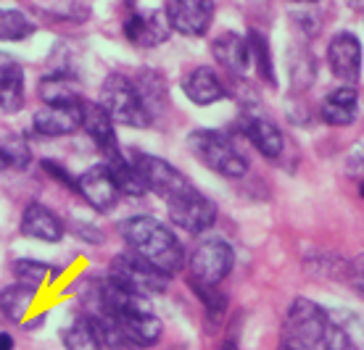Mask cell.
Returning a JSON list of instances; mask_svg holds the SVG:
<instances>
[{
	"instance_id": "10",
	"label": "cell",
	"mask_w": 364,
	"mask_h": 350,
	"mask_svg": "<svg viewBox=\"0 0 364 350\" xmlns=\"http://www.w3.org/2000/svg\"><path fill=\"white\" fill-rule=\"evenodd\" d=\"M77 192H80L98 214L114 211L119 198H122V192H119V187H117V180H114V174H111L106 161L95 163V166H90V169L85 171L82 177L77 180Z\"/></svg>"
},
{
	"instance_id": "15",
	"label": "cell",
	"mask_w": 364,
	"mask_h": 350,
	"mask_svg": "<svg viewBox=\"0 0 364 350\" xmlns=\"http://www.w3.org/2000/svg\"><path fill=\"white\" fill-rule=\"evenodd\" d=\"M85 103V100H82ZM82 103L80 106H46L32 119L35 132L43 137H64L82 129Z\"/></svg>"
},
{
	"instance_id": "31",
	"label": "cell",
	"mask_w": 364,
	"mask_h": 350,
	"mask_svg": "<svg viewBox=\"0 0 364 350\" xmlns=\"http://www.w3.org/2000/svg\"><path fill=\"white\" fill-rule=\"evenodd\" d=\"M193 290H196V295L203 300L211 319H222L225 308H228V297L219 292V288H193Z\"/></svg>"
},
{
	"instance_id": "20",
	"label": "cell",
	"mask_w": 364,
	"mask_h": 350,
	"mask_svg": "<svg viewBox=\"0 0 364 350\" xmlns=\"http://www.w3.org/2000/svg\"><path fill=\"white\" fill-rule=\"evenodd\" d=\"M37 90H40V98L46 100V106H80L85 100L77 80L69 74H48L40 80Z\"/></svg>"
},
{
	"instance_id": "28",
	"label": "cell",
	"mask_w": 364,
	"mask_h": 350,
	"mask_svg": "<svg viewBox=\"0 0 364 350\" xmlns=\"http://www.w3.org/2000/svg\"><path fill=\"white\" fill-rule=\"evenodd\" d=\"M0 151L9 158L11 166H21V169L29 166V148H27V143H24V137L9 135L0 143Z\"/></svg>"
},
{
	"instance_id": "1",
	"label": "cell",
	"mask_w": 364,
	"mask_h": 350,
	"mask_svg": "<svg viewBox=\"0 0 364 350\" xmlns=\"http://www.w3.org/2000/svg\"><path fill=\"white\" fill-rule=\"evenodd\" d=\"M122 240L127 243L129 253L151 263L161 274L172 277L185 263V251L177 234L154 216H129L119 224Z\"/></svg>"
},
{
	"instance_id": "21",
	"label": "cell",
	"mask_w": 364,
	"mask_h": 350,
	"mask_svg": "<svg viewBox=\"0 0 364 350\" xmlns=\"http://www.w3.org/2000/svg\"><path fill=\"white\" fill-rule=\"evenodd\" d=\"M24 108V69L16 61H0V111L18 114Z\"/></svg>"
},
{
	"instance_id": "8",
	"label": "cell",
	"mask_w": 364,
	"mask_h": 350,
	"mask_svg": "<svg viewBox=\"0 0 364 350\" xmlns=\"http://www.w3.org/2000/svg\"><path fill=\"white\" fill-rule=\"evenodd\" d=\"M166 208H169L172 224H177L180 229L191 234L206 232L217 222V206L196 187L185 190L180 195H174L172 200H166Z\"/></svg>"
},
{
	"instance_id": "2",
	"label": "cell",
	"mask_w": 364,
	"mask_h": 350,
	"mask_svg": "<svg viewBox=\"0 0 364 350\" xmlns=\"http://www.w3.org/2000/svg\"><path fill=\"white\" fill-rule=\"evenodd\" d=\"M98 106L109 114L114 124H124L132 129H146L154 124V108L148 106L135 77L127 74H111L100 84Z\"/></svg>"
},
{
	"instance_id": "24",
	"label": "cell",
	"mask_w": 364,
	"mask_h": 350,
	"mask_svg": "<svg viewBox=\"0 0 364 350\" xmlns=\"http://www.w3.org/2000/svg\"><path fill=\"white\" fill-rule=\"evenodd\" d=\"M106 163H109V169H111V174H114V180H117V187L122 195H127V198H140V195H146L148 192L143 180H140V174H137L135 163L129 161V158H124V153Z\"/></svg>"
},
{
	"instance_id": "26",
	"label": "cell",
	"mask_w": 364,
	"mask_h": 350,
	"mask_svg": "<svg viewBox=\"0 0 364 350\" xmlns=\"http://www.w3.org/2000/svg\"><path fill=\"white\" fill-rule=\"evenodd\" d=\"M248 53H251V63H254L256 74L267 82V84H277L274 80V61H272V50H269V43H267V37L262 32H256L251 29L248 32Z\"/></svg>"
},
{
	"instance_id": "33",
	"label": "cell",
	"mask_w": 364,
	"mask_h": 350,
	"mask_svg": "<svg viewBox=\"0 0 364 350\" xmlns=\"http://www.w3.org/2000/svg\"><path fill=\"white\" fill-rule=\"evenodd\" d=\"M0 350H14V340H11V334H0Z\"/></svg>"
},
{
	"instance_id": "29",
	"label": "cell",
	"mask_w": 364,
	"mask_h": 350,
	"mask_svg": "<svg viewBox=\"0 0 364 350\" xmlns=\"http://www.w3.org/2000/svg\"><path fill=\"white\" fill-rule=\"evenodd\" d=\"M325 350H359V345L354 342L351 332L341 324H328V332H325Z\"/></svg>"
},
{
	"instance_id": "36",
	"label": "cell",
	"mask_w": 364,
	"mask_h": 350,
	"mask_svg": "<svg viewBox=\"0 0 364 350\" xmlns=\"http://www.w3.org/2000/svg\"><path fill=\"white\" fill-rule=\"evenodd\" d=\"M9 166H11L9 158H6V155H3V151H0V171H6Z\"/></svg>"
},
{
	"instance_id": "12",
	"label": "cell",
	"mask_w": 364,
	"mask_h": 350,
	"mask_svg": "<svg viewBox=\"0 0 364 350\" xmlns=\"http://www.w3.org/2000/svg\"><path fill=\"white\" fill-rule=\"evenodd\" d=\"M169 21L164 11H132L124 18V37L137 48H156L169 40Z\"/></svg>"
},
{
	"instance_id": "19",
	"label": "cell",
	"mask_w": 364,
	"mask_h": 350,
	"mask_svg": "<svg viewBox=\"0 0 364 350\" xmlns=\"http://www.w3.org/2000/svg\"><path fill=\"white\" fill-rule=\"evenodd\" d=\"M356 111H359V100H356V90L351 84H343V87L333 90L328 98L322 100V108H319L322 121L330 126L354 124Z\"/></svg>"
},
{
	"instance_id": "5",
	"label": "cell",
	"mask_w": 364,
	"mask_h": 350,
	"mask_svg": "<svg viewBox=\"0 0 364 350\" xmlns=\"http://www.w3.org/2000/svg\"><path fill=\"white\" fill-rule=\"evenodd\" d=\"M235 266V251L222 237H206L196 245L188 261V279L191 288H219L222 279Z\"/></svg>"
},
{
	"instance_id": "11",
	"label": "cell",
	"mask_w": 364,
	"mask_h": 350,
	"mask_svg": "<svg viewBox=\"0 0 364 350\" xmlns=\"http://www.w3.org/2000/svg\"><path fill=\"white\" fill-rule=\"evenodd\" d=\"M330 72L343 84H354L362 74V45L354 32H338L328 43Z\"/></svg>"
},
{
	"instance_id": "30",
	"label": "cell",
	"mask_w": 364,
	"mask_h": 350,
	"mask_svg": "<svg viewBox=\"0 0 364 350\" xmlns=\"http://www.w3.org/2000/svg\"><path fill=\"white\" fill-rule=\"evenodd\" d=\"M291 77H293V87H296V90L309 87L311 77H314V63H311L309 53L293 58V61H291Z\"/></svg>"
},
{
	"instance_id": "32",
	"label": "cell",
	"mask_w": 364,
	"mask_h": 350,
	"mask_svg": "<svg viewBox=\"0 0 364 350\" xmlns=\"http://www.w3.org/2000/svg\"><path fill=\"white\" fill-rule=\"evenodd\" d=\"M351 279H354V285L359 288V292H364V258L359 263H354V269H351Z\"/></svg>"
},
{
	"instance_id": "18",
	"label": "cell",
	"mask_w": 364,
	"mask_h": 350,
	"mask_svg": "<svg viewBox=\"0 0 364 350\" xmlns=\"http://www.w3.org/2000/svg\"><path fill=\"white\" fill-rule=\"evenodd\" d=\"M211 53H214L219 66L232 74V77H243L246 69L251 66L248 40L243 35H237V32H222L211 43Z\"/></svg>"
},
{
	"instance_id": "14",
	"label": "cell",
	"mask_w": 364,
	"mask_h": 350,
	"mask_svg": "<svg viewBox=\"0 0 364 350\" xmlns=\"http://www.w3.org/2000/svg\"><path fill=\"white\" fill-rule=\"evenodd\" d=\"M18 229H21L24 237H32V240H40V243H58L66 232L61 216L50 211L48 206H43V203H37V200L27 203Z\"/></svg>"
},
{
	"instance_id": "27",
	"label": "cell",
	"mask_w": 364,
	"mask_h": 350,
	"mask_svg": "<svg viewBox=\"0 0 364 350\" xmlns=\"http://www.w3.org/2000/svg\"><path fill=\"white\" fill-rule=\"evenodd\" d=\"M14 274H16V282L27 285V288H40L46 279L55 277V271L43 263V261H32V258H21L14 261Z\"/></svg>"
},
{
	"instance_id": "13",
	"label": "cell",
	"mask_w": 364,
	"mask_h": 350,
	"mask_svg": "<svg viewBox=\"0 0 364 350\" xmlns=\"http://www.w3.org/2000/svg\"><path fill=\"white\" fill-rule=\"evenodd\" d=\"M82 129L87 132L95 148L103 153V158L111 161L122 155V148H119L117 140V124L111 121V116L98 106V100H87L82 103Z\"/></svg>"
},
{
	"instance_id": "17",
	"label": "cell",
	"mask_w": 364,
	"mask_h": 350,
	"mask_svg": "<svg viewBox=\"0 0 364 350\" xmlns=\"http://www.w3.org/2000/svg\"><path fill=\"white\" fill-rule=\"evenodd\" d=\"M243 132L254 143L256 151L269 161H277L285 151V137H282L280 126L274 124L272 119L262 116V114H246L243 116Z\"/></svg>"
},
{
	"instance_id": "22",
	"label": "cell",
	"mask_w": 364,
	"mask_h": 350,
	"mask_svg": "<svg viewBox=\"0 0 364 350\" xmlns=\"http://www.w3.org/2000/svg\"><path fill=\"white\" fill-rule=\"evenodd\" d=\"M61 342L66 350H103V337H100L98 327L90 316H77L74 322H69L61 332Z\"/></svg>"
},
{
	"instance_id": "3",
	"label": "cell",
	"mask_w": 364,
	"mask_h": 350,
	"mask_svg": "<svg viewBox=\"0 0 364 350\" xmlns=\"http://www.w3.org/2000/svg\"><path fill=\"white\" fill-rule=\"evenodd\" d=\"M328 314L309 297H296L282 319L280 350H319L328 332Z\"/></svg>"
},
{
	"instance_id": "23",
	"label": "cell",
	"mask_w": 364,
	"mask_h": 350,
	"mask_svg": "<svg viewBox=\"0 0 364 350\" xmlns=\"http://www.w3.org/2000/svg\"><path fill=\"white\" fill-rule=\"evenodd\" d=\"M35 295H37L35 288H27V285H21V282H14V285H9V288L0 292V314L6 316L9 322L21 324L24 316L29 314L32 303H35Z\"/></svg>"
},
{
	"instance_id": "25",
	"label": "cell",
	"mask_w": 364,
	"mask_h": 350,
	"mask_svg": "<svg viewBox=\"0 0 364 350\" xmlns=\"http://www.w3.org/2000/svg\"><path fill=\"white\" fill-rule=\"evenodd\" d=\"M37 32V24L16 9H0V43H21Z\"/></svg>"
},
{
	"instance_id": "35",
	"label": "cell",
	"mask_w": 364,
	"mask_h": 350,
	"mask_svg": "<svg viewBox=\"0 0 364 350\" xmlns=\"http://www.w3.org/2000/svg\"><path fill=\"white\" fill-rule=\"evenodd\" d=\"M219 350H240V348H237L235 340H225L222 345H219Z\"/></svg>"
},
{
	"instance_id": "9",
	"label": "cell",
	"mask_w": 364,
	"mask_h": 350,
	"mask_svg": "<svg viewBox=\"0 0 364 350\" xmlns=\"http://www.w3.org/2000/svg\"><path fill=\"white\" fill-rule=\"evenodd\" d=\"M214 11H217L214 0H169L164 16L177 35L203 37L211 29Z\"/></svg>"
},
{
	"instance_id": "37",
	"label": "cell",
	"mask_w": 364,
	"mask_h": 350,
	"mask_svg": "<svg viewBox=\"0 0 364 350\" xmlns=\"http://www.w3.org/2000/svg\"><path fill=\"white\" fill-rule=\"evenodd\" d=\"M296 3H317V0H296Z\"/></svg>"
},
{
	"instance_id": "38",
	"label": "cell",
	"mask_w": 364,
	"mask_h": 350,
	"mask_svg": "<svg viewBox=\"0 0 364 350\" xmlns=\"http://www.w3.org/2000/svg\"><path fill=\"white\" fill-rule=\"evenodd\" d=\"M359 190H362V198H364V177H362V185H359Z\"/></svg>"
},
{
	"instance_id": "4",
	"label": "cell",
	"mask_w": 364,
	"mask_h": 350,
	"mask_svg": "<svg viewBox=\"0 0 364 350\" xmlns=\"http://www.w3.org/2000/svg\"><path fill=\"white\" fill-rule=\"evenodd\" d=\"M188 148L206 169L217 171L228 180L246 177L248 161L243 158V153L232 145L230 137H225L217 129H196V132H191L188 135Z\"/></svg>"
},
{
	"instance_id": "6",
	"label": "cell",
	"mask_w": 364,
	"mask_h": 350,
	"mask_svg": "<svg viewBox=\"0 0 364 350\" xmlns=\"http://www.w3.org/2000/svg\"><path fill=\"white\" fill-rule=\"evenodd\" d=\"M109 282L114 288L124 290V292L148 297L156 295V292H164L169 277L161 274L159 269H154L143 258H137L135 253H122V256L111 261Z\"/></svg>"
},
{
	"instance_id": "34",
	"label": "cell",
	"mask_w": 364,
	"mask_h": 350,
	"mask_svg": "<svg viewBox=\"0 0 364 350\" xmlns=\"http://www.w3.org/2000/svg\"><path fill=\"white\" fill-rule=\"evenodd\" d=\"M348 9L351 11H359V13H364V0H343Z\"/></svg>"
},
{
	"instance_id": "7",
	"label": "cell",
	"mask_w": 364,
	"mask_h": 350,
	"mask_svg": "<svg viewBox=\"0 0 364 350\" xmlns=\"http://www.w3.org/2000/svg\"><path fill=\"white\" fill-rule=\"evenodd\" d=\"M129 161L135 163L140 180L146 185V190L156 192L159 198L172 200L174 195H180L185 190H191L193 185L188 182V177L182 174L180 169H174L172 163L159 158V155H151V153H135Z\"/></svg>"
},
{
	"instance_id": "16",
	"label": "cell",
	"mask_w": 364,
	"mask_h": 350,
	"mask_svg": "<svg viewBox=\"0 0 364 350\" xmlns=\"http://www.w3.org/2000/svg\"><path fill=\"white\" fill-rule=\"evenodd\" d=\"M182 90H185L188 100L196 103V106H214V103L228 98L225 82H222V77L211 66H196L193 72L185 74Z\"/></svg>"
}]
</instances>
